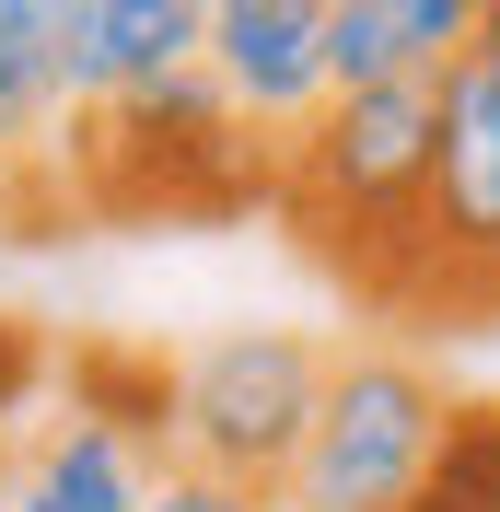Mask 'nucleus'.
<instances>
[{
	"mask_svg": "<svg viewBox=\"0 0 500 512\" xmlns=\"http://www.w3.org/2000/svg\"><path fill=\"white\" fill-rule=\"evenodd\" d=\"M419 198H431V82L326 94L268 152V210L384 326H419Z\"/></svg>",
	"mask_w": 500,
	"mask_h": 512,
	"instance_id": "obj_1",
	"label": "nucleus"
},
{
	"mask_svg": "<svg viewBox=\"0 0 500 512\" xmlns=\"http://www.w3.org/2000/svg\"><path fill=\"white\" fill-rule=\"evenodd\" d=\"M442 408H454V384L419 350H338V373L314 396L303 454L280 466L268 512H396V501H419Z\"/></svg>",
	"mask_w": 500,
	"mask_h": 512,
	"instance_id": "obj_2",
	"label": "nucleus"
},
{
	"mask_svg": "<svg viewBox=\"0 0 500 512\" xmlns=\"http://www.w3.org/2000/svg\"><path fill=\"white\" fill-rule=\"evenodd\" d=\"M326 373H338V350L314 326H221V338H198L175 361L163 466H198V478H233V489H280Z\"/></svg>",
	"mask_w": 500,
	"mask_h": 512,
	"instance_id": "obj_3",
	"label": "nucleus"
},
{
	"mask_svg": "<svg viewBox=\"0 0 500 512\" xmlns=\"http://www.w3.org/2000/svg\"><path fill=\"white\" fill-rule=\"evenodd\" d=\"M82 198H94V210H175V222H210V210L268 198V140L187 70V82H163V94L94 105V128H82Z\"/></svg>",
	"mask_w": 500,
	"mask_h": 512,
	"instance_id": "obj_4",
	"label": "nucleus"
},
{
	"mask_svg": "<svg viewBox=\"0 0 500 512\" xmlns=\"http://www.w3.org/2000/svg\"><path fill=\"white\" fill-rule=\"evenodd\" d=\"M419 326H500V59L431 82V198H419Z\"/></svg>",
	"mask_w": 500,
	"mask_h": 512,
	"instance_id": "obj_5",
	"label": "nucleus"
},
{
	"mask_svg": "<svg viewBox=\"0 0 500 512\" xmlns=\"http://www.w3.org/2000/svg\"><path fill=\"white\" fill-rule=\"evenodd\" d=\"M198 82L280 152L291 128L326 105V0H210Z\"/></svg>",
	"mask_w": 500,
	"mask_h": 512,
	"instance_id": "obj_6",
	"label": "nucleus"
},
{
	"mask_svg": "<svg viewBox=\"0 0 500 512\" xmlns=\"http://www.w3.org/2000/svg\"><path fill=\"white\" fill-rule=\"evenodd\" d=\"M198 47H210V0H94L82 47L59 59V94H70V117L163 94V82L198 70Z\"/></svg>",
	"mask_w": 500,
	"mask_h": 512,
	"instance_id": "obj_7",
	"label": "nucleus"
},
{
	"mask_svg": "<svg viewBox=\"0 0 500 512\" xmlns=\"http://www.w3.org/2000/svg\"><path fill=\"white\" fill-rule=\"evenodd\" d=\"M152 478L163 466L140 443H117L105 419L59 408V419H35L24 443L0 454V512H140Z\"/></svg>",
	"mask_w": 500,
	"mask_h": 512,
	"instance_id": "obj_8",
	"label": "nucleus"
},
{
	"mask_svg": "<svg viewBox=\"0 0 500 512\" xmlns=\"http://www.w3.org/2000/svg\"><path fill=\"white\" fill-rule=\"evenodd\" d=\"M477 47V0H326V94L442 82Z\"/></svg>",
	"mask_w": 500,
	"mask_h": 512,
	"instance_id": "obj_9",
	"label": "nucleus"
},
{
	"mask_svg": "<svg viewBox=\"0 0 500 512\" xmlns=\"http://www.w3.org/2000/svg\"><path fill=\"white\" fill-rule=\"evenodd\" d=\"M70 408L105 419L117 443H140L163 466V431H175V361H163V350H117V338H82V350H70Z\"/></svg>",
	"mask_w": 500,
	"mask_h": 512,
	"instance_id": "obj_10",
	"label": "nucleus"
},
{
	"mask_svg": "<svg viewBox=\"0 0 500 512\" xmlns=\"http://www.w3.org/2000/svg\"><path fill=\"white\" fill-rule=\"evenodd\" d=\"M431 512H500V396H454L431 443V478H419Z\"/></svg>",
	"mask_w": 500,
	"mask_h": 512,
	"instance_id": "obj_11",
	"label": "nucleus"
},
{
	"mask_svg": "<svg viewBox=\"0 0 500 512\" xmlns=\"http://www.w3.org/2000/svg\"><path fill=\"white\" fill-rule=\"evenodd\" d=\"M70 117V94H59V59L35 47L12 12H0V163H35L47 152V128Z\"/></svg>",
	"mask_w": 500,
	"mask_h": 512,
	"instance_id": "obj_12",
	"label": "nucleus"
},
{
	"mask_svg": "<svg viewBox=\"0 0 500 512\" xmlns=\"http://www.w3.org/2000/svg\"><path fill=\"white\" fill-rule=\"evenodd\" d=\"M140 512H268V489H233V478H198V466H163L140 489Z\"/></svg>",
	"mask_w": 500,
	"mask_h": 512,
	"instance_id": "obj_13",
	"label": "nucleus"
},
{
	"mask_svg": "<svg viewBox=\"0 0 500 512\" xmlns=\"http://www.w3.org/2000/svg\"><path fill=\"white\" fill-rule=\"evenodd\" d=\"M47 373H59V361H47V338H35L24 315H0V431L35 408V384H47Z\"/></svg>",
	"mask_w": 500,
	"mask_h": 512,
	"instance_id": "obj_14",
	"label": "nucleus"
},
{
	"mask_svg": "<svg viewBox=\"0 0 500 512\" xmlns=\"http://www.w3.org/2000/svg\"><path fill=\"white\" fill-rule=\"evenodd\" d=\"M0 12H12L47 59H70V47H82V24H94V0H0Z\"/></svg>",
	"mask_w": 500,
	"mask_h": 512,
	"instance_id": "obj_15",
	"label": "nucleus"
},
{
	"mask_svg": "<svg viewBox=\"0 0 500 512\" xmlns=\"http://www.w3.org/2000/svg\"><path fill=\"white\" fill-rule=\"evenodd\" d=\"M477 47H489V59H500V0H477Z\"/></svg>",
	"mask_w": 500,
	"mask_h": 512,
	"instance_id": "obj_16",
	"label": "nucleus"
},
{
	"mask_svg": "<svg viewBox=\"0 0 500 512\" xmlns=\"http://www.w3.org/2000/svg\"><path fill=\"white\" fill-rule=\"evenodd\" d=\"M396 512H431V501H396Z\"/></svg>",
	"mask_w": 500,
	"mask_h": 512,
	"instance_id": "obj_17",
	"label": "nucleus"
},
{
	"mask_svg": "<svg viewBox=\"0 0 500 512\" xmlns=\"http://www.w3.org/2000/svg\"><path fill=\"white\" fill-rule=\"evenodd\" d=\"M0 454H12V431H0Z\"/></svg>",
	"mask_w": 500,
	"mask_h": 512,
	"instance_id": "obj_18",
	"label": "nucleus"
}]
</instances>
